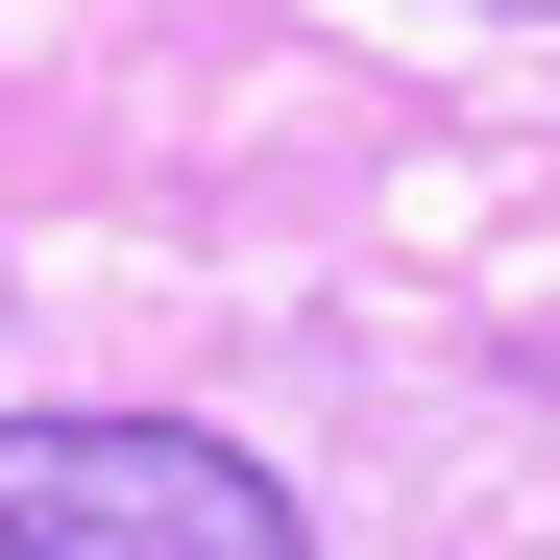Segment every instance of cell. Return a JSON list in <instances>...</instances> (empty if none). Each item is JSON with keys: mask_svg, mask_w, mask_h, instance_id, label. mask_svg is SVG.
I'll list each match as a JSON object with an SVG mask.
<instances>
[{"mask_svg": "<svg viewBox=\"0 0 560 560\" xmlns=\"http://www.w3.org/2000/svg\"><path fill=\"white\" fill-rule=\"evenodd\" d=\"M0 560H317L220 415H0Z\"/></svg>", "mask_w": 560, "mask_h": 560, "instance_id": "1", "label": "cell"}]
</instances>
